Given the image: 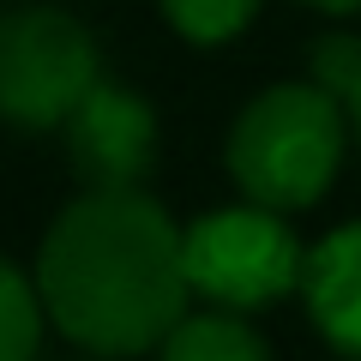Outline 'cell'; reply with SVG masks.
<instances>
[{"instance_id":"277c9868","label":"cell","mask_w":361,"mask_h":361,"mask_svg":"<svg viewBox=\"0 0 361 361\" xmlns=\"http://www.w3.org/2000/svg\"><path fill=\"white\" fill-rule=\"evenodd\" d=\"M103 78L97 37L61 6L0 13V121L25 133L66 127L85 90Z\"/></svg>"},{"instance_id":"52a82bcc","label":"cell","mask_w":361,"mask_h":361,"mask_svg":"<svg viewBox=\"0 0 361 361\" xmlns=\"http://www.w3.org/2000/svg\"><path fill=\"white\" fill-rule=\"evenodd\" d=\"M157 361H277V355L247 313L205 307V313H180L175 331L157 343Z\"/></svg>"},{"instance_id":"9c48e42d","label":"cell","mask_w":361,"mask_h":361,"mask_svg":"<svg viewBox=\"0 0 361 361\" xmlns=\"http://www.w3.org/2000/svg\"><path fill=\"white\" fill-rule=\"evenodd\" d=\"M259 6L265 0H157V13L169 18V30L199 42V49H217V42L241 37L259 18Z\"/></svg>"},{"instance_id":"8992f818","label":"cell","mask_w":361,"mask_h":361,"mask_svg":"<svg viewBox=\"0 0 361 361\" xmlns=\"http://www.w3.org/2000/svg\"><path fill=\"white\" fill-rule=\"evenodd\" d=\"M301 301H307L313 331H319L337 355L361 361V217L307 247Z\"/></svg>"},{"instance_id":"ba28073f","label":"cell","mask_w":361,"mask_h":361,"mask_svg":"<svg viewBox=\"0 0 361 361\" xmlns=\"http://www.w3.org/2000/svg\"><path fill=\"white\" fill-rule=\"evenodd\" d=\"M42 295H37V277L0 259V361H37L42 355Z\"/></svg>"},{"instance_id":"30bf717a","label":"cell","mask_w":361,"mask_h":361,"mask_svg":"<svg viewBox=\"0 0 361 361\" xmlns=\"http://www.w3.org/2000/svg\"><path fill=\"white\" fill-rule=\"evenodd\" d=\"M355 78H361V37L331 30V37L313 42V85H325L331 97H349Z\"/></svg>"},{"instance_id":"6da1fadb","label":"cell","mask_w":361,"mask_h":361,"mask_svg":"<svg viewBox=\"0 0 361 361\" xmlns=\"http://www.w3.org/2000/svg\"><path fill=\"white\" fill-rule=\"evenodd\" d=\"M30 277L49 325L90 361L157 355L193 301L180 223L145 187H85L49 223Z\"/></svg>"},{"instance_id":"7c38bea8","label":"cell","mask_w":361,"mask_h":361,"mask_svg":"<svg viewBox=\"0 0 361 361\" xmlns=\"http://www.w3.org/2000/svg\"><path fill=\"white\" fill-rule=\"evenodd\" d=\"M343 109H349V133H355V151H361V78H355V90L343 97Z\"/></svg>"},{"instance_id":"5b68a950","label":"cell","mask_w":361,"mask_h":361,"mask_svg":"<svg viewBox=\"0 0 361 361\" xmlns=\"http://www.w3.org/2000/svg\"><path fill=\"white\" fill-rule=\"evenodd\" d=\"M61 133L78 187H145L157 151H163V121H157L151 97L109 73L85 90V103L66 115Z\"/></svg>"},{"instance_id":"3957f363","label":"cell","mask_w":361,"mask_h":361,"mask_svg":"<svg viewBox=\"0 0 361 361\" xmlns=\"http://www.w3.org/2000/svg\"><path fill=\"white\" fill-rule=\"evenodd\" d=\"M180 259H187L193 295L235 313H259L277 307L283 295H301V271H307L289 211L259 205V199L193 217L180 229Z\"/></svg>"},{"instance_id":"7a4b0ae2","label":"cell","mask_w":361,"mask_h":361,"mask_svg":"<svg viewBox=\"0 0 361 361\" xmlns=\"http://www.w3.org/2000/svg\"><path fill=\"white\" fill-rule=\"evenodd\" d=\"M355 145L343 97L325 85H271L235 115L223 139V169L247 199L277 211H307L331 193L343 151Z\"/></svg>"},{"instance_id":"8fae6325","label":"cell","mask_w":361,"mask_h":361,"mask_svg":"<svg viewBox=\"0 0 361 361\" xmlns=\"http://www.w3.org/2000/svg\"><path fill=\"white\" fill-rule=\"evenodd\" d=\"M301 6H313V13H325V18H355L361 13V0H301Z\"/></svg>"}]
</instances>
